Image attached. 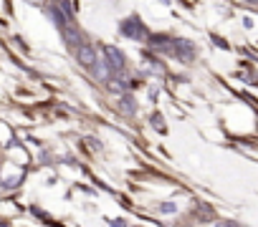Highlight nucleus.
<instances>
[{"label": "nucleus", "mask_w": 258, "mask_h": 227, "mask_svg": "<svg viewBox=\"0 0 258 227\" xmlns=\"http://www.w3.org/2000/svg\"><path fill=\"white\" fill-rule=\"evenodd\" d=\"M122 33L129 35L132 41H144V38L150 35V33H147V28H144V23H142L139 18H129V20H124V23H122Z\"/></svg>", "instance_id": "nucleus-1"}, {"label": "nucleus", "mask_w": 258, "mask_h": 227, "mask_svg": "<svg viewBox=\"0 0 258 227\" xmlns=\"http://www.w3.org/2000/svg\"><path fill=\"white\" fill-rule=\"evenodd\" d=\"M104 56H106V68H112V71H124L127 61H124V53L114 46H104Z\"/></svg>", "instance_id": "nucleus-2"}, {"label": "nucleus", "mask_w": 258, "mask_h": 227, "mask_svg": "<svg viewBox=\"0 0 258 227\" xmlns=\"http://www.w3.org/2000/svg\"><path fill=\"white\" fill-rule=\"evenodd\" d=\"M172 56H177L180 61H190L193 58V53H195V48H193V43H188V41H175L172 38V51H170Z\"/></svg>", "instance_id": "nucleus-3"}, {"label": "nucleus", "mask_w": 258, "mask_h": 227, "mask_svg": "<svg viewBox=\"0 0 258 227\" xmlns=\"http://www.w3.org/2000/svg\"><path fill=\"white\" fill-rule=\"evenodd\" d=\"M76 61L89 68V66L96 61V51H94L91 46H86V43H79V46H76Z\"/></svg>", "instance_id": "nucleus-4"}, {"label": "nucleus", "mask_w": 258, "mask_h": 227, "mask_svg": "<svg viewBox=\"0 0 258 227\" xmlns=\"http://www.w3.org/2000/svg\"><path fill=\"white\" fill-rule=\"evenodd\" d=\"M51 18L58 23V28H68V25H71V18H68L61 8H56V5H51Z\"/></svg>", "instance_id": "nucleus-5"}, {"label": "nucleus", "mask_w": 258, "mask_h": 227, "mask_svg": "<svg viewBox=\"0 0 258 227\" xmlns=\"http://www.w3.org/2000/svg\"><path fill=\"white\" fill-rule=\"evenodd\" d=\"M89 68L94 71V76H96V79H101V81L106 79V73H109V68H106V63H104V61H99V58H96V61H94L91 66H89Z\"/></svg>", "instance_id": "nucleus-6"}, {"label": "nucleus", "mask_w": 258, "mask_h": 227, "mask_svg": "<svg viewBox=\"0 0 258 227\" xmlns=\"http://www.w3.org/2000/svg\"><path fill=\"white\" fill-rule=\"evenodd\" d=\"M119 106H122V111H127V114H132V111H134V104H132V96H124Z\"/></svg>", "instance_id": "nucleus-7"}, {"label": "nucleus", "mask_w": 258, "mask_h": 227, "mask_svg": "<svg viewBox=\"0 0 258 227\" xmlns=\"http://www.w3.org/2000/svg\"><path fill=\"white\" fill-rule=\"evenodd\" d=\"M215 227H233V225H228V222H215Z\"/></svg>", "instance_id": "nucleus-8"}, {"label": "nucleus", "mask_w": 258, "mask_h": 227, "mask_svg": "<svg viewBox=\"0 0 258 227\" xmlns=\"http://www.w3.org/2000/svg\"><path fill=\"white\" fill-rule=\"evenodd\" d=\"M112 227H124V225H122V220H114V222H112Z\"/></svg>", "instance_id": "nucleus-9"}]
</instances>
